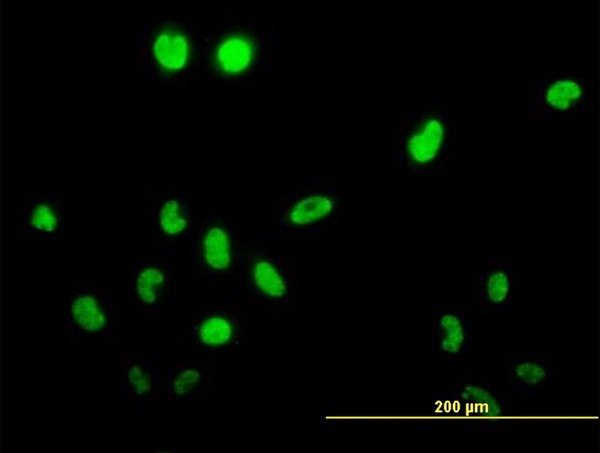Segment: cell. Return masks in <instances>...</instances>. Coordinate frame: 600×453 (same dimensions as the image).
<instances>
[{
	"label": "cell",
	"mask_w": 600,
	"mask_h": 453,
	"mask_svg": "<svg viewBox=\"0 0 600 453\" xmlns=\"http://www.w3.org/2000/svg\"><path fill=\"white\" fill-rule=\"evenodd\" d=\"M276 23L227 11L202 35L200 68L226 85H251L276 68Z\"/></svg>",
	"instance_id": "obj_1"
},
{
	"label": "cell",
	"mask_w": 600,
	"mask_h": 453,
	"mask_svg": "<svg viewBox=\"0 0 600 453\" xmlns=\"http://www.w3.org/2000/svg\"><path fill=\"white\" fill-rule=\"evenodd\" d=\"M394 167L407 179L438 178L451 171L454 121L441 98H426L410 107L393 125Z\"/></svg>",
	"instance_id": "obj_2"
},
{
	"label": "cell",
	"mask_w": 600,
	"mask_h": 453,
	"mask_svg": "<svg viewBox=\"0 0 600 453\" xmlns=\"http://www.w3.org/2000/svg\"><path fill=\"white\" fill-rule=\"evenodd\" d=\"M202 35L195 18H154L139 31L137 65L159 85L181 87L201 69Z\"/></svg>",
	"instance_id": "obj_3"
},
{
	"label": "cell",
	"mask_w": 600,
	"mask_h": 453,
	"mask_svg": "<svg viewBox=\"0 0 600 453\" xmlns=\"http://www.w3.org/2000/svg\"><path fill=\"white\" fill-rule=\"evenodd\" d=\"M275 236H302L336 225L347 213V201L330 176H304L272 200Z\"/></svg>",
	"instance_id": "obj_4"
},
{
	"label": "cell",
	"mask_w": 600,
	"mask_h": 453,
	"mask_svg": "<svg viewBox=\"0 0 600 453\" xmlns=\"http://www.w3.org/2000/svg\"><path fill=\"white\" fill-rule=\"evenodd\" d=\"M237 280L254 305L275 312L293 305L298 294V277L283 256L263 250L243 251Z\"/></svg>",
	"instance_id": "obj_5"
},
{
	"label": "cell",
	"mask_w": 600,
	"mask_h": 453,
	"mask_svg": "<svg viewBox=\"0 0 600 453\" xmlns=\"http://www.w3.org/2000/svg\"><path fill=\"white\" fill-rule=\"evenodd\" d=\"M528 114L533 120H561L586 116L595 104L594 84L584 68L552 69L530 79Z\"/></svg>",
	"instance_id": "obj_6"
},
{
	"label": "cell",
	"mask_w": 600,
	"mask_h": 453,
	"mask_svg": "<svg viewBox=\"0 0 600 453\" xmlns=\"http://www.w3.org/2000/svg\"><path fill=\"white\" fill-rule=\"evenodd\" d=\"M190 240L192 269L196 276L227 279L237 275L243 252L241 230L230 216L210 209L200 219Z\"/></svg>",
	"instance_id": "obj_7"
},
{
	"label": "cell",
	"mask_w": 600,
	"mask_h": 453,
	"mask_svg": "<svg viewBox=\"0 0 600 453\" xmlns=\"http://www.w3.org/2000/svg\"><path fill=\"white\" fill-rule=\"evenodd\" d=\"M176 252L162 247L142 259L124 279V292L143 313L164 316L175 312Z\"/></svg>",
	"instance_id": "obj_8"
},
{
	"label": "cell",
	"mask_w": 600,
	"mask_h": 453,
	"mask_svg": "<svg viewBox=\"0 0 600 453\" xmlns=\"http://www.w3.org/2000/svg\"><path fill=\"white\" fill-rule=\"evenodd\" d=\"M61 330L71 337L108 338L115 331V312L108 296L88 285H79L63 299Z\"/></svg>",
	"instance_id": "obj_9"
},
{
	"label": "cell",
	"mask_w": 600,
	"mask_h": 453,
	"mask_svg": "<svg viewBox=\"0 0 600 453\" xmlns=\"http://www.w3.org/2000/svg\"><path fill=\"white\" fill-rule=\"evenodd\" d=\"M453 413L460 412L484 427L508 426L510 403L498 387L481 372L463 374L453 385L450 403Z\"/></svg>",
	"instance_id": "obj_10"
},
{
	"label": "cell",
	"mask_w": 600,
	"mask_h": 453,
	"mask_svg": "<svg viewBox=\"0 0 600 453\" xmlns=\"http://www.w3.org/2000/svg\"><path fill=\"white\" fill-rule=\"evenodd\" d=\"M519 284L511 254L494 255L469 281L472 314H506L512 309V302Z\"/></svg>",
	"instance_id": "obj_11"
},
{
	"label": "cell",
	"mask_w": 600,
	"mask_h": 453,
	"mask_svg": "<svg viewBox=\"0 0 600 453\" xmlns=\"http://www.w3.org/2000/svg\"><path fill=\"white\" fill-rule=\"evenodd\" d=\"M146 196L153 228L158 236L167 242L192 238L201 218L188 195L170 188L161 191L151 187Z\"/></svg>",
	"instance_id": "obj_12"
},
{
	"label": "cell",
	"mask_w": 600,
	"mask_h": 453,
	"mask_svg": "<svg viewBox=\"0 0 600 453\" xmlns=\"http://www.w3.org/2000/svg\"><path fill=\"white\" fill-rule=\"evenodd\" d=\"M472 312L434 305L431 313L430 348L441 360L453 362L465 357L472 344Z\"/></svg>",
	"instance_id": "obj_13"
},
{
	"label": "cell",
	"mask_w": 600,
	"mask_h": 453,
	"mask_svg": "<svg viewBox=\"0 0 600 453\" xmlns=\"http://www.w3.org/2000/svg\"><path fill=\"white\" fill-rule=\"evenodd\" d=\"M17 227L32 242L60 235L67 213L63 197L55 194H28L22 197Z\"/></svg>",
	"instance_id": "obj_14"
},
{
	"label": "cell",
	"mask_w": 600,
	"mask_h": 453,
	"mask_svg": "<svg viewBox=\"0 0 600 453\" xmlns=\"http://www.w3.org/2000/svg\"><path fill=\"white\" fill-rule=\"evenodd\" d=\"M247 333V322L227 310H212L197 317L189 327L194 345L209 352H228L240 347Z\"/></svg>",
	"instance_id": "obj_15"
},
{
	"label": "cell",
	"mask_w": 600,
	"mask_h": 453,
	"mask_svg": "<svg viewBox=\"0 0 600 453\" xmlns=\"http://www.w3.org/2000/svg\"><path fill=\"white\" fill-rule=\"evenodd\" d=\"M504 367L510 385L522 397L531 398L550 386L552 364L549 352L510 353Z\"/></svg>",
	"instance_id": "obj_16"
},
{
	"label": "cell",
	"mask_w": 600,
	"mask_h": 453,
	"mask_svg": "<svg viewBox=\"0 0 600 453\" xmlns=\"http://www.w3.org/2000/svg\"><path fill=\"white\" fill-rule=\"evenodd\" d=\"M160 375L155 362L144 356L131 355L120 365L118 386L127 398L137 402H154L158 398Z\"/></svg>",
	"instance_id": "obj_17"
},
{
	"label": "cell",
	"mask_w": 600,
	"mask_h": 453,
	"mask_svg": "<svg viewBox=\"0 0 600 453\" xmlns=\"http://www.w3.org/2000/svg\"><path fill=\"white\" fill-rule=\"evenodd\" d=\"M214 369L207 363L192 359L175 363L166 374L165 392L177 405H183L204 391Z\"/></svg>",
	"instance_id": "obj_18"
}]
</instances>
